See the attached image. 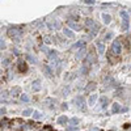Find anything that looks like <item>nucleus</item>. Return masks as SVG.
I'll list each match as a JSON object with an SVG mask.
<instances>
[{
  "mask_svg": "<svg viewBox=\"0 0 131 131\" xmlns=\"http://www.w3.org/2000/svg\"><path fill=\"white\" fill-rule=\"evenodd\" d=\"M19 71L20 72H26L28 71V66L25 63H22V62H20L19 63Z\"/></svg>",
  "mask_w": 131,
  "mask_h": 131,
  "instance_id": "1",
  "label": "nucleus"
},
{
  "mask_svg": "<svg viewBox=\"0 0 131 131\" xmlns=\"http://www.w3.org/2000/svg\"><path fill=\"white\" fill-rule=\"evenodd\" d=\"M67 121H68V119H67V117H64V115L58 118V123H60V124H63V123H64V122H67Z\"/></svg>",
  "mask_w": 131,
  "mask_h": 131,
  "instance_id": "2",
  "label": "nucleus"
},
{
  "mask_svg": "<svg viewBox=\"0 0 131 131\" xmlns=\"http://www.w3.org/2000/svg\"><path fill=\"white\" fill-rule=\"evenodd\" d=\"M33 89L36 90V92H37V90H39V83H38V81L33 83Z\"/></svg>",
  "mask_w": 131,
  "mask_h": 131,
  "instance_id": "3",
  "label": "nucleus"
},
{
  "mask_svg": "<svg viewBox=\"0 0 131 131\" xmlns=\"http://www.w3.org/2000/svg\"><path fill=\"white\" fill-rule=\"evenodd\" d=\"M97 100V97L96 96H92V97L89 98V105H94V101Z\"/></svg>",
  "mask_w": 131,
  "mask_h": 131,
  "instance_id": "4",
  "label": "nucleus"
},
{
  "mask_svg": "<svg viewBox=\"0 0 131 131\" xmlns=\"http://www.w3.org/2000/svg\"><path fill=\"white\" fill-rule=\"evenodd\" d=\"M118 110H119V105H118V104H114V105H113V111L117 113Z\"/></svg>",
  "mask_w": 131,
  "mask_h": 131,
  "instance_id": "5",
  "label": "nucleus"
},
{
  "mask_svg": "<svg viewBox=\"0 0 131 131\" xmlns=\"http://www.w3.org/2000/svg\"><path fill=\"white\" fill-rule=\"evenodd\" d=\"M94 87H96V84H94V83H92V84H89V85H88V87H87V90H90V89H93Z\"/></svg>",
  "mask_w": 131,
  "mask_h": 131,
  "instance_id": "6",
  "label": "nucleus"
},
{
  "mask_svg": "<svg viewBox=\"0 0 131 131\" xmlns=\"http://www.w3.org/2000/svg\"><path fill=\"white\" fill-rule=\"evenodd\" d=\"M106 101H107L106 97H101V102H102V106H104V107H105V105H106Z\"/></svg>",
  "mask_w": 131,
  "mask_h": 131,
  "instance_id": "7",
  "label": "nucleus"
},
{
  "mask_svg": "<svg viewBox=\"0 0 131 131\" xmlns=\"http://www.w3.org/2000/svg\"><path fill=\"white\" fill-rule=\"evenodd\" d=\"M30 113H32V110H30V109H26V110H24V115H25V117H28V115H30Z\"/></svg>",
  "mask_w": 131,
  "mask_h": 131,
  "instance_id": "8",
  "label": "nucleus"
},
{
  "mask_svg": "<svg viewBox=\"0 0 131 131\" xmlns=\"http://www.w3.org/2000/svg\"><path fill=\"white\" fill-rule=\"evenodd\" d=\"M21 100H22V101H25V102H28V101H29V97L24 94V96H21Z\"/></svg>",
  "mask_w": 131,
  "mask_h": 131,
  "instance_id": "9",
  "label": "nucleus"
},
{
  "mask_svg": "<svg viewBox=\"0 0 131 131\" xmlns=\"http://www.w3.org/2000/svg\"><path fill=\"white\" fill-rule=\"evenodd\" d=\"M19 90H20V88H19V87H16V88L12 90V93H13V94H17V93H19Z\"/></svg>",
  "mask_w": 131,
  "mask_h": 131,
  "instance_id": "10",
  "label": "nucleus"
},
{
  "mask_svg": "<svg viewBox=\"0 0 131 131\" xmlns=\"http://www.w3.org/2000/svg\"><path fill=\"white\" fill-rule=\"evenodd\" d=\"M34 118H37V119H38V118H41V114H39L38 111H34Z\"/></svg>",
  "mask_w": 131,
  "mask_h": 131,
  "instance_id": "11",
  "label": "nucleus"
},
{
  "mask_svg": "<svg viewBox=\"0 0 131 131\" xmlns=\"http://www.w3.org/2000/svg\"><path fill=\"white\" fill-rule=\"evenodd\" d=\"M5 113V109H0V114H4Z\"/></svg>",
  "mask_w": 131,
  "mask_h": 131,
  "instance_id": "12",
  "label": "nucleus"
},
{
  "mask_svg": "<svg viewBox=\"0 0 131 131\" xmlns=\"http://www.w3.org/2000/svg\"><path fill=\"white\" fill-rule=\"evenodd\" d=\"M92 131H101V130H98V128H93Z\"/></svg>",
  "mask_w": 131,
  "mask_h": 131,
  "instance_id": "13",
  "label": "nucleus"
}]
</instances>
